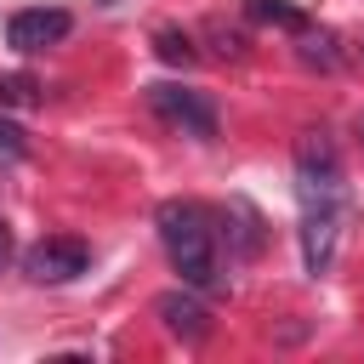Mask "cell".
I'll return each mask as SVG.
<instances>
[{
	"label": "cell",
	"instance_id": "obj_1",
	"mask_svg": "<svg viewBox=\"0 0 364 364\" xmlns=\"http://www.w3.org/2000/svg\"><path fill=\"white\" fill-rule=\"evenodd\" d=\"M154 222H159V245H165L171 267L182 273V284L216 290V284H222V267H216V228H210V210L193 205V199H165Z\"/></svg>",
	"mask_w": 364,
	"mask_h": 364
},
{
	"label": "cell",
	"instance_id": "obj_2",
	"mask_svg": "<svg viewBox=\"0 0 364 364\" xmlns=\"http://www.w3.org/2000/svg\"><path fill=\"white\" fill-rule=\"evenodd\" d=\"M296 193L307 210H336L341 205V165L324 131H301L296 142Z\"/></svg>",
	"mask_w": 364,
	"mask_h": 364
},
{
	"label": "cell",
	"instance_id": "obj_3",
	"mask_svg": "<svg viewBox=\"0 0 364 364\" xmlns=\"http://www.w3.org/2000/svg\"><path fill=\"white\" fill-rule=\"evenodd\" d=\"M148 108L165 119V125H176L182 136H216V108H210V97L205 91H182V85H148Z\"/></svg>",
	"mask_w": 364,
	"mask_h": 364
},
{
	"label": "cell",
	"instance_id": "obj_4",
	"mask_svg": "<svg viewBox=\"0 0 364 364\" xmlns=\"http://www.w3.org/2000/svg\"><path fill=\"white\" fill-rule=\"evenodd\" d=\"M68 28H74V17H68L63 6H23V11L6 17V46H11V51H46V46H57Z\"/></svg>",
	"mask_w": 364,
	"mask_h": 364
},
{
	"label": "cell",
	"instance_id": "obj_5",
	"mask_svg": "<svg viewBox=\"0 0 364 364\" xmlns=\"http://www.w3.org/2000/svg\"><path fill=\"white\" fill-rule=\"evenodd\" d=\"M91 267V250L80 245V239H40L28 256H23V273L34 279V284H68V279H80Z\"/></svg>",
	"mask_w": 364,
	"mask_h": 364
},
{
	"label": "cell",
	"instance_id": "obj_6",
	"mask_svg": "<svg viewBox=\"0 0 364 364\" xmlns=\"http://www.w3.org/2000/svg\"><path fill=\"white\" fill-rule=\"evenodd\" d=\"M154 313H159V324H165L176 341H205V336H210V313H205V301L193 296V284L165 290V296L154 301Z\"/></svg>",
	"mask_w": 364,
	"mask_h": 364
},
{
	"label": "cell",
	"instance_id": "obj_7",
	"mask_svg": "<svg viewBox=\"0 0 364 364\" xmlns=\"http://www.w3.org/2000/svg\"><path fill=\"white\" fill-rule=\"evenodd\" d=\"M301 262H307L313 279L330 273V262H336V210H307L301 216Z\"/></svg>",
	"mask_w": 364,
	"mask_h": 364
},
{
	"label": "cell",
	"instance_id": "obj_8",
	"mask_svg": "<svg viewBox=\"0 0 364 364\" xmlns=\"http://www.w3.org/2000/svg\"><path fill=\"white\" fill-rule=\"evenodd\" d=\"M222 222H233L228 233L239 239V256H256V250H262V216H256V205H250V199H228Z\"/></svg>",
	"mask_w": 364,
	"mask_h": 364
},
{
	"label": "cell",
	"instance_id": "obj_9",
	"mask_svg": "<svg viewBox=\"0 0 364 364\" xmlns=\"http://www.w3.org/2000/svg\"><path fill=\"white\" fill-rule=\"evenodd\" d=\"M245 11H250L256 23H273V28H290V34L307 28V11L290 6V0H245Z\"/></svg>",
	"mask_w": 364,
	"mask_h": 364
},
{
	"label": "cell",
	"instance_id": "obj_10",
	"mask_svg": "<svg viewBox=\"0 0 364 364\" xmlns=\"http://www.w3.org/2000/svg\"><path fill=\"white\" fill-rule=\"evenodd\" d=\"M154 51H159V63H171V68H193V63H199V51H193V40H188L182 28H159V34H154Z\"/></svg>",
	"mask_w": 364,
	"mask_h": 364
},
{
	"label": "cell",
	"instance_id": "obj_11",
	"mask_svg": "<svg viewBox=\"0 0 364 364\" xmlns=\"http://www.w3.org/2000/svg\"><path fill=\"white\" fill-rule=\"evenodd\" d=\"M301 63H313V68H341V51H336V34H313V28H301Z\"/></svg>",
	"mask_w": 364,
	"mask_h": 364
},
{
	"label": "cell",
	"instance_id": "obj_12",
	"mask_svg": "<svg viewBox=\"0 0 364 364\" xmlns=\"http://www.w3.org/2000/svg\"><path fill=\"white\" fill-rule=\"evenodd\" d=\"M34 102H40L34 74H0V108H34Z\"/></svg>",
	"mask_w": 364,
	"mask_h": 364
},
{
	"label": "cell",
	"instance_id": "obj_13",
	"mask_svg": "<svg viewBox=\"0 0 364 364\" xmlns=\"http://www.w3.org/2000/svg\"><path fill=\"white\" fill-rule=\"evenodd\" d=\"M23 154H28V136H23V125L0 114V165H17Z\"/></svg>",
	"mask_w": 364,
	"mask_h": 364
},
{
	"label": "cell",
	"instance_id": "obj_14",
	"mask_svg": "<svg viewBox=\"0 0 364 364\" xmlns=\"http://www.w3.org/2000/svg\"><path fill=\"white\" fill-rule=\"evenodd\" d=\"M210 40H216V51H222V57H245V40H239V34H228L222 23H210Z\"/></svg>",
	"mask_w": 364,
	"mask_h": 364
},
{
	"label": "cell",
	"instance_id": "obj_15",
	"mask_svg": "<svg viewBox=\"0 0 364 364\" xmlns=\"http://www.w3.org/2000/svg\"><path fill=\"white\" fill-rule=\"evenodd\" d=\"M11 262V228H6V216H0V267Z\"/></svg>",
	"mask_w": 364,
	"mask_h": 364
},
{
	"label": "cell",
	"instance_id": "obj_16",
	"mask_svg": "<svg viewBox=\"0 0 364 364\" xmlns=\"http://www.w3.org/2000/svg\"><path fill=\"white\" fill-rule=\"evenodd\" d=\"M358 136H364V114H358Z\"/></svg>",
	"mask_w": 364,
	"mask_h": 364
},
{
	"label": "cell",
	"instance_id": "obj_17",
	"mask_svg": "<svg viewBox=\"0 0 364 364\" xmlns=\"http://www.w3.org/2000/svg\"><path fill=\"white\" fill-rule=\"evenodd\" d=\"M358 51H364V34H358Z\"/></svg>",
	"mask_w": 364,
	"mask_h": 364
}]
</instances>
